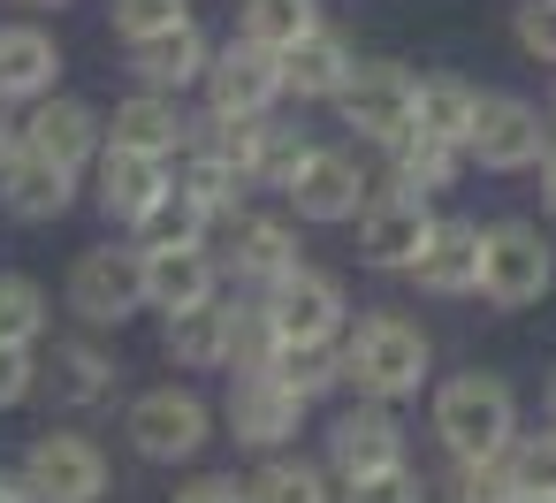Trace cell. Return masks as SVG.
<instances>
[{
	"instance_id": "cell-1",
	"label": "cell",
	"mask_w": 556,
	"mask_h": 503,
	"mask_svg": "<svg viewBox=\"0 0 556 503\" xmlns=\"http://www.w3.org/2000/svg\"><path fill=\"white\" fill-rule=\"evenodd\" d=\"M427 435H434L442 465H488L526 435V404H518L510 374L465 366V374H442L427 389Z\"/></svg>"
},
{
	"instance_id": "cell-2",
	"label": "cell",
	"mask_w": 556,
	"mask_h": 503,
	"mask_svg": "<svg viewBox=\"0 0 556 503\" xmlns=\"http://www.w3.org/2000/svg\"><path fill=\"white\" fill-rule=\"evenodd\" d=\"M343 389L374 397V404H412L434 389V336L396 313V305H358V320L343 328Z\"/></svg>"
},
{
	"instance_id": "cell-3",
	"label": "cell",
	"mask_w": 556,
	"mask_h": 503,
	"mask_svg": "<svg viewBox=\"0 0 556 503\" xmlns=\"http://www.w3.org/2000/svg\"><path fill=\"white\" fill-rule=\"evenodd\" d=\"M222 435V404L199 389V381H153L123 404V442L138 465H199L206 442Z\"/></svg>"
},
{
	"instance_id": "cell-4",
	"label": "cell",
	"mask_w": 556,
	"mask_h": 503,
	"mask_svg": "<svg viewBox=\"0 0 556 503\" xmlns=\"http://www.w3.org/2000/svg\"><path fill=\"white\" fill-rule=\"evenodd\" d=\"M62 313H77V328H92V336L130 328L138 313H153V305H146V252H138L130 237L85 244V252L70 260V275H62Z\"/></svg>"
},
{
	"instance_id": "cell-5",
	"label": "cell",
	"mask_w": 556,
	"mask_h": 503,
	"mask_svg": "<svg viewBox=\"0 0 556 503\" xmlns=\"http://www.w3.org/2000/svg\"><path fill=\"white\" fill-rule=\"evenodd\" d=\"M214 260H222L229 290H275L290 267H305L298 214H290L282 199H275V206L244 199L237 214H222V222H214Z\"/></svg>"
},
{
	"instance_id": "cell-6",
	"label": "cell",
	"mask_w": 556,
	"mask_h": 503,
	"mask_svg": "<svg viewBox=\"0 0 556 503\" xmlns=\"http://www.w3.org/2000/svg\"><path fill=\"white\" fill-rule=\"evenodd\" d=\"M374 153H358V146H343V138H320L313 153H305V168L290 176V191H282V206L298 214V229H351L366 206H374Z\"/></svg>"
},
{
	"instance_id": "cell-7",
	"label": "cell",
	"mask_w": 556,
	"mask_h": 503,
	"mask_svg": "<svg viewBox=\"0 0 556 503\" xmlns=\"http://www.w3.org/2000/svg\"><path fill=\"white\" fill-rule=\"evenodd\" d=\"M556 290V237L533 214H495L488 252H480V298L495 313H526Z\"/></svg>"
},
{
	"instance_id": "cell-8",
	"label": "cell",
	"mask_w": 556,
	"mask_h": 503,
	"mask_svg": "<svg viewBox=\"0 0 556 503\" xmlns=\"http://www.w3.org/2000/svg\"><path fill=\"white\" fill-rule=\"evenodd\" d=\"M313 404L275 374V366H252V374H229L222 389V435L244 450V457H275V450H298Z\"/></svg>"
},
{
	"instance_id": "cell-9",
	"label": "cell",
	"mask_w": 556,
	"mask_h": 503,
	"mask_svg": "<svg viewBox=\"0 0 556 503\" xmlns=\"http://www.w3.org/2000/svg\"><path fill=\"white\" fill-rule=\"evenodd\" d=\"M282 100H290L282 54L260 47V39H244V32H229V39L214 47L206 85H199V115H222V123H267V115H282Z\"/></svg>"
},
{
	"instance_id": "cell-10",
	"label": "cell",
	"mask_w": 556,
	"mask_h": 503,
	"mask_svg": "<svg viewBox=\"0 0 556 503\" xmlns=\"http://www.w3.org/2000/svg\"><path fill=\"white\" fill-rule=\"evenodd\" d=\"M548 153H556L548 108H533L526 92H480V115H472V138H465V161L480 176H533Z\"/></svg>"
},
{
	"instance_id": "cell-11",
	"label": "cell",
	"mask_w": 556,
	"mask_h": 503,
	"mask_svg": "<svg viewBox=\"0 0 556 503\" xmlns=\"http://www.w3.org/2000/svg\"><path fill=\"white\" fill-rule=\"evenodd\" d=\"M412 108H419V70H404V62L374 54V62H358L351 92L336 100V130H343V146L381 153V146L412 138Z\"/></svg>"
},
{
	"instance_id": "cell-12",
	"label": "cell",
	"mask_w": 556,
	"mask_h": 503,
	"mask_svg": "<svg viewBox=\"0 0 556 503\" xmlns=\"http://www.w3.org/2000/svg\"><path fill=\"white\" fill-rule=\"evenodd\" d=\"M320 465L343 480H366V473H389V465H412V435H404V412L396 404H374V397H343L320 427Z\"/></svg>"
},
{
	"instance_id": "cell-13",
	"label": "cell",
	"mask_w": 556,
	"mask_h": 503,
	"mask_svg": "<svg viewBox=\"0 0 556 503\" xmlns=\"http://www.w3.org/2000/svg\"><path fill=\"white\" fill-rule=\"evenodd\" d=\"M16 473H24V488H31L39 503H108V488H115V465H108V450H100L85 427H47V435H31L24 457H16Z\"/></svg>"
},
{
	"instance_id": "cell-14",
	"label": "cell",
	"mask_w": 556,
	"mask_h": 503,
	"mask_svg": "<svg viewBox=\"0 0 556 503\" xmlns=\"http://www.w3.org/2000/svg\"><path fill=\"white\" fill-rule=\"evenodd\" d=\"M267 298V313H275V336L282 343H343V328L358 320V305H351V290H343V275H328V267H290L275 290H260Z\"/></svg>"
},
{
	"instance_id": "cell-15",
	"label": "cell",
	"mask_w": 556,
	"mask_h": 503,
	"mask_svg": "<svg viewBox=\"0 0 556 503\" xmlns=\"http://www.w3.org/2000/svg\"><path fill=\"white\" fill-rule=\"evenodd\" d=\"M39 389L54 397V412H70V419H85V412H108L115 397H123V366H115V351L85 328V336H54L47 351H39Z\"/></svg>"
},
{
	"instance_id": "cell-16",
	"label": "cell",
	"mask_w": 556,
	"mask_h": 503,
	"mask_svg": "<svg viewBox=\"0 0 556 503\" xmlns=\"http://www.w3.org/2000/svg\"><path fill=\"white\" fill-rule=\"evenodd\" d=\"M358 229V260L374 275H412V260L434 237V199H404V191H374V206L351 222Z\"/></svg>"
},
{
	"instance_id": "cell-17",
	"label": "cell",
	"mask_w": 556,
	"mask_h": 503,
	"mask_svg": "<svg viewBox=\"0 0 556 503\" xmlns=\"http://www.w3.org/2000/svg\"><path fill=\"white\" fill-rule=\"evenodd\" d=\"M480 252H488V222H472V214H434V237H427V252L412 260V290L419 298H480Z\"/></svg>"
},
{
	"instance_id": "cell-18",
	"label": "cell",
	"mask_w": 556,
	"mask_h": 503,
	"mask_svg": "<svg viewBox=\"0 0 556 503\" xmlns=\"http://www.w3.org/2000/svg\"><path fill=\"white\" fill-rule=\"evenodd\" d=\"M24 146L62 161V168H77V176H92V161L108 153V115L92 100H77V92H54V100L24 108Z\"/></svg>"
},
{
	"instance_id": "cell-19",
	"label": "cell",
	"mask_w": 556,
	"mask_h": 503,
	"mask_svg": "<svg viewBox=\"0 0 556 503\" xmlns=\"http://www.w3.org/2000/svg\"><path fill=\"white\" fill-rule=\"evenodd\" d=\"M77 199H85V176L47 161V153H31V146H16V161L0 168V214L24 222V229H54Z\"/></svg>"
},
{
	"instance_id": "cell-20",
	"label": "cell",
	"mask_w": 556,
	"mask_h": 503,
	"mask_svg": "<svg viewBox=\"0 0 556 503\" xmlns=\"http://www.w3.org/2000/svg\"><path fill=\"white\" fill-rule=\"evenodd\" d=\"M214 47H222V39H206V24H184V32H161V39L123 47V70H130L138 92H176V100H191V92L206 85V70H214Z\"/></svg>"
},
{
	"instance_id": "cell-21",
	"label": "cell",
	"mask_w": 556,
	"mask_h": 503,
	"mask_svg": "<svg viewBox=\"0 0 556 503\" xmlns=\"http://www.w3.org/2000/svg\"><path fill=\"white\" fill-rule=\"evenodd\" d=\"M358 62H366L358 39H351L343 24H320V32H305V39L282 54V85H290L298 108H336V100L351 92Z\"/></svg>"
},
{
	"instance_id": "cell-22",
	"label": "cell",
	"mask_w": 556,
	"mask_h": 503,
	"mask_svg": "<svg viewBox=\"0 0 556 503\" xmlns=\"http://www.w3.org/2000/svg\"><path fill=\"white\" fill-rule=\"evenodd\" d=\"M62 92V39L31 16L0 24V108H39Z\"/></svg>"
},
{
	"instance_id": "cell-23",
	"label": "cell",
	"mask_w": 556,
	"mask_h": 503,
	"mask_svg": "<svg viewBox=\"0 0 556 503\" xmlns=\"http://www.w3.org/2000/svg\"><path fill=\"white\" fill-rule=\"evenodd\" d=\"M199 138V115L176 100V92H123L115 100V115H108V146H130V153H153V161H168L176 168V153Z\"/></svg>"
},
{
	"instance_id": "cell-24",
	"label": "cell",
	"mask_w": 556,
	"mask_h": 503,
	"mask_svg": "<svg viewBox=\"0 0 556 503\" xmlns=\"http://www.w3.org/2000/svg\"><path fill=\"white\" fill-rule=\"evenodd\" d=\"M168 176H176L168 161L130 153V146H108V153L92 161V176H85V199H92V206H100V214H108V222L130 237V222H138V214H146V206L168 191Z\"/></svg>"
},
{
	"instance_id": "cell-25",
	"label": "cell",
	"mask_w": 556,
	"mask_h": 503,
	"mask_svg": "<svg viewBox=\"0 0 556 503\" xmlns=\"http://www.w3.org/2000/svg\"><path fill=\"white\" fill-rule=\"evenodd\" d=\"M229 298V275L214 260V244H191V252H146V305L168 320V313H199Z\"/></svg>"
},
{
	"instance_id": "cell-26",
	"label": "cell",
	"mask_w": 556,
	"mask_h": 503,
	"mask_svg": "<svg viewBox=\"0 0 556 503\" xmlns=\"http://www.w3.org/2000/svg\"><path fill=\"white\" fill-rule=\"evenodd\" d=\"M161 351L176 374H229L237 366V305L214 298L199 313H168L161 320Z\"/></svg>"
},
{
	"instance_id": "cell-27",
	"label": "cell",
	"mask_w": 556,
	"mask_h": 503,
	"mask_svg": "<svg viewBox=\"0 0 556 503\" xmlns=\"http://www.w3.org/2000/svg\"><path fill=\"white\" fill-rule=\"evenodd\" d=\"M465 168H472V161H465L457 146H434V138H419V130L374 153V184H381V191H404V199H442V191H457Z\"/></svg>"
},
{
	"instance_id": "cell-28",
	"label": "cell",
	"mask_w": 556,
	"mask_h": 503,
	"mask_svg": "<svg viewBox=\"0 0 556 503\" xmlns=\"http://www.w3.org/2000/svg\"><path fill=\"white\" fill-rule=\"evenodd\" d=\"M244 503H343L336 473L305 450H275V457H252L244 473Z\"/></svg>"
},
{
	"instance_id": "cell-29",
	"label": "cell",
	"mask_w": 556,
	"mask_h": 503,
	"mask_svg": "<svg viewBox=\"0 0 556 503\" xmlns=\"http://www.w3.org/2000/svg\"><path fill=\"white\" fill-rule=\"evenodd\" d=\"M472 115H480V85H472V77H457V70H427V77H419V108H412V130H419V138L465 153Z\"/></svg>"
},
{
	"instance_id": "cell-30",
	"label": "cell",
	"mask_w": 556,
	"mask_h": 503,
	"mask_svg": "<svg viewBox=\"0 0 556 503\" xmlns=\"http://www.w3.org/2000/svg\"><path fill=\"white\" fill-rule=\"evenodd\" d=\"M130 244H138V252H191V244H214V214L168 176V191L130 222Z\"/></svg>"
},
{
	"instance_id": "cell-31",
	"label": "cell",
	"mask_w": 556,
	"mask_h": 503,
	"mask_svg": "<svg viewBox=\"0 0 556 503\" xmlns=\"http://www.w3.org/2000/svg\"><path fill=\"white\" fill-rule=\"evenodd\" d=\"M176 184H184V191H191V199H199L214 222H222V214H237L244 199H260V191L244 184V168H237V161H229L214 138H191V146L176 153Z\"/></svg>"
},
{
	"instance_id": "cell-32",
	"label": "cell",
	"mask_w": 556,
	"mask_h": 503,
	"mask_svg": "<svg viewBox=\"0 0 556 503\" xmlns=\"http://www.w3.org/2000/svg\"><path fill=\"white\" fill-rule=\"evenodd\" d=\"M47 336H54V298H47V282L0 267V343L47 351Z\"/></svg>"
},
{
	"instance_id": "cell-33",
	"label": "cell",
	"mask_w": 556,
	"mask_h": 503,
	"mask_svg": "<svg viewBox=\"0 0 556 503\" xmlns=\"http://www.w3.org/2000/svg\"><path fill=\"white\" fill-rule=\"evenodd\" d=\"M320 24H328V0H237V32L260 39V47H275V54H290Z\"/></svg>"
},
{
	"instance_id": "cell-34",
	"label": "cell",
	"mask_w": 556,
	"mask_h": 503,
	"mask_svg": "<svg viewBox=\"0 0 556 503\" xmlns=\"http://www.w3.org/2000/svg\"><path fill=\"white\" fill-rule=\"evenodd\" d=\"M275 374H282L313 412H320V404H336V397H351V389H343V351H336V343H282Z\"/></svg>"
},
{
	"instance_id": "cell-35",
	"label": "cell",
	"mask_w": 556,
	"mask_h": 503,
	"mask_svg": "<svg viewBox=\"0 0 556 503\" xmlns=\"http://www.w3.org/2000/svg\"><path fill=\"white\" fill-rule=\"evenodd\" d=\"M434 503H526V495H518L510 465L488 457V465H442L434 473Z\"/></svg>"
},
{
	"instance_id": "cell-36",
	"label": "cell",
	"mask_w": 556,
	"mask_h": 503,
	"mask_svg": "<svg viewBox=\"0 0 556 503\" xmlns=\"http://www.w3.org/2000/svg\"><path fill=\"white\" fill-rule=\"evenodd\" d=\"M184 24H199L191 0H108V32H115L123 47L161 39V32H184Z\"/></svg>"
},
{
	"instance_id": "cell-37",
	"label": "cell",
	"mask_w": 556,
	"mask_h": 503,
	"mask_svg": "<svg viewBox=\"0 0 556 503\" xmlns=\"http://www.w3.org/2000/svg\"><path fill=\"white\" fill-rule=\"evenodd\" d=\"M503 465H510L518 495H556V427H548V419L526 427V435L503 450Z\"/></svg>"
},
{
	"instance_id": "cell-38",
	"label": "cell",
	"mask_w": 556,
	"mask_h": 503,
	"mask_svg": "<svg viewBox=\"0 0 556 503\" xmlns=\"http://www.w3.org/2000/svg\"><path fill=\"white\" fill-rule=\"evenodd\" d=\"M343 503H434V480L419 465H389V473L343 480Z\"/></svg>"
},
{
	"instance_id": "cell-39",
	"label": "cell",
	"mask_w": 556,
	"mask_h": 503,
	"mask_svg": "<svg viewBox=\"0 0 556 503\" xmlns=\"http://www.w3.org/2000/svg\"><path fill=\"white\" fill-rule=\"evenodd\" d=\"M510 39H518L526 62L556 70V0H510Z\"/></svg>"
},
{
	"instance_id": "cell-40",
	"label": "cell",
	"mask_w": 556,
	"mask_h": 503,
	"mask_svg": "<svg viewBox=\"0 0 556 503\" xmlns=\"http://www.w3.org/2000/svg\"><path fill=\"white\" fill-rule=\"evenodd\" d=\"M31 397H39V351L0 343V412H16V404H31Z\"/></svg>"
},
{
	"instance_id": "cell-41",
	"label": "cell",
	"mask_w": 556,
	"mask_h": 503,
	"mask_svg": "<svg viewBox=\"0 0 556 503\" xmlns=\"http://www.w3.org/2000/svg\"><path fill=\"white\" fill-rule=\"evenodd\" d=\"M168 503H244V480L237 473H191Z\"/></svg>"
},
{
	"instance_id": "cell-42",
	"label": "cell",
	"mask_w": 556,
	"mask_h": 503,
	"mask_svg": "<svg viewBox=\"0 0 556 503\" xmlns=\"http://www.w3.org/2000/svg\"><path fill=\"white\" fill-rule=\"evenodd\" d=\"M16 146H24V115H9V108H0V168L16 161Z\"/></svg>"
},
{
	"instance_id": "cell-43",
	"label": "cell",
	"mask_w": 556,
	"mask_h": 503,
	"mask_svg": "<svg viewBox=\"0 0 556 503\" xmlns=\"http://www.w3.org/2000/svg\"><path fill=\"white\" fill-rule=\"evenodd\" d=\"M533 184H541V214H548V222H556V153H548V161H541V168H533Z\"/></svg>"
},
{
	"instance_id": "cell-44",
	"label": "cell",
	"mask_w": 556,
	"mask_h": 503,
	"mask_svg": "<svg viewBox=\"0 0 556 503\" xmlns=\"http://www.w3.org/2000/svg\"><path fill=\"white\" fill-rule=\"evenodd\" d=\"M0 503H39V495L24 488V473H0Z\"/></svg>"
},
{
	"instance_id": "cell-45",
	"label": "cell",
	"mask_w": 556,
	"mask_h": 503,
	"mask_svg": "<svg viewBox=\"0 0 556 503\" xmlns=\"http://www.w3.org/2000/svg\"><path fill=\"white\" fill-rule=\"evenodd\" d=\"M541 419L556 427V366H548V381H541Z\"/></svg>"
},
{
	"instance_id": "cell-46",
	"label": "cell",
	"mask_w": 556,
	"mask_h": 503,
	"mask_svg": "<svg viewBox=\"0 0 556 503\" xmlns=\"http://www.w3.org/2000/svg\"><path fill=\"white\" fill-rule=\"evenodd\" d=\"M16 9H70V0H16Z\"/></svg>"
},
{
	"instance_id": "cell-47",
	"label": "cell",
	"mask_w": 556,
	"mask_h": 503,
	"mask_svg": "<svg viewBox=\"0 0 556 503\" xmlns=\"http://www.w3.org/2000/svg\"><path fill=\"white\" fill-rule=\"evenodd\" d=\"M548 123H556V85H548Z\"/></svg>"
},
{
	"instance_id": "cell-48",
	"label": "cell",
	"mask_w": 556,
	"mask_h": 503,
	"mask_svg": "<svg viewBox=\"0 0 556 503\" xmlns=\"http://www.w3.org/2000/svg\"><path fill=\"white\" fill-rule=\"evenodd\" d=\"M526 503H556V495H526Z\"/></svg>"
}]
</instances>
